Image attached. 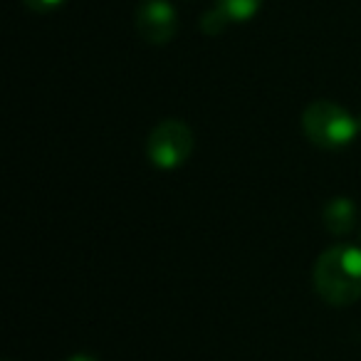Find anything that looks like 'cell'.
Segmentation results:
<instances>
[{
	"label": "cell",
	"mask_w": 361,
	"mask_h": 361,
	"mask_svg": "<svg viewBox=\"0 0 361 361\" xmlns=\"http://www.w3.org/2000/svg\"><path fill=\"white\" fill-rule=\"evenodd\" d=\"M314 290L326 305L349 307L361 300V247L331 245L312 270Z\"/></svg>",
	"instance_id": "obj_1"
},
{
	"label": "cell",
	"mask_w": 361,
	"mask_h": 361,
	"mask_svg": "<svg viewBox=\"0 0 361 361\" xmlns=\"http://www.w3.org/2000/svg\"><path fill=\"white\" fill-rule=\"evenodd\" d=\"M305 136L319 149H344L359 134V121L334 102H312L302 114Z\"/></svg>",
	"instance_id": "obj_2"
},
{
	"label": "cell",
	"mask_w": 361,
	"mask_h": 361,
	"mask_svg": "<svg viewBox=\"0 0 361 361\" xmlns=\"http://www.w3.org/2000/svg\"><path fill=\"white\" fill-rule=\"evenodd\" d=\"M193 144H196V136L186 121L166 119L156 124L149 134L146 154L156 169L173 171L188 161V156L193 154Z\"/></svg>",
	"instance_id": "obj_3"
},
{
	"label": "cell",
	"mask_w": 361,
	"mask_h": 361,
	"mask_svg": "<svg viewBox=\"0 0 361 361\" xmlns=\"http://www.w3.org/2000/svg\"><path fill=\"white\" fill-rule=\"evenodd\" d=\"M136 32L151 45H166L178 32V13L169 0H141L134 13Z\"/></svg>",
	"instance_id": "obj_4"
},
{
	"label": "cell",
	"mask_w": 361,
	"mask_h": 361,
	"mask_svg": "<svg viewBox=\"0 0 361 361\" xmlns=\"http://www.w3.org/2000/svg\"><path fill=\"white\" fill-rule=\"evenodd\" d=\"M322 221H324L326 231L331 235H349L356 226V206L354 201L344 196L331 198L324 206V213H322Z\"/></svg>",
	"instance_id": "obj_5"
},
{
	"label": "cell",
	"mask_w": 361,
	"mask_h": 361,
	"mask_svg": "<svg viewBox=\"0 0 361 361\" xmlns=\"http://www.w3.org/2000/svg\"><path fill=\"white\" fill-rule=\"evenodd\" d=\"M216 6L226 13L231 23H247L257 16L262 0H216Z\"/></svg>",
	"instance_id": "obj_6"
},
{
	"label": "cell",
	"mask_w": 361,
	"mask_h": 361,
	"mask_svg": "<svg viewBox=\"0 0 361 361\" xmlns=\"http://www.w3.org/2000/svg\"><path fill=\"white\" fill-rule=\"evenodd\" d=\"M228 25H231V20H228V16L218 6L211 8L208 13H203V18H201V30L206 32V35H211V37L226 32Z\"/></svg>",
	"instance_id": "obj_7"
},
{
	"label": "cell",
	"mask_w": 361,
	"mask_h": 361,
	"mask_svg": "<svg viewBox=\"0 0 361 361\" xmlns=\"http://www.w3.org/2000/svg\"><path fill=\"white\" fill-rule=\"evenodd\" d=\"M25 8H30L32 13H52L60 6H65L67 0H23Z\"/></svg>",
	"instance_id": "obj_8"
},
{
	"label": "cell",
	"mask_w": 361,
	"mask_h": 361,
	"mask_svg": "<svg viewBox=\"0 0 361 361\" xmlns=\"http://www.w3.org/2000/svg\"><path fill=\"white\" fill-rule=\"evenodd\" d=\"M67 361H99V359H94V356H90V354H75V356H70Z\"/></svg>",
	"instance_id": "obj_9"
},
{
	"label": "cell",
	"mask_w": 361,
	"mask_h": 361,
	"mask_svg": "<svg viewBox=\"0 0 361 361\" xmlns=\"http://www.w3.org/2000/svg\"><path fill=\"white\" fill-rule=\"evenodd\" d=\"M359 126H361V116H359Z\"/></svg>",
	"instance_id": "obj_10"
}]
</instances>
